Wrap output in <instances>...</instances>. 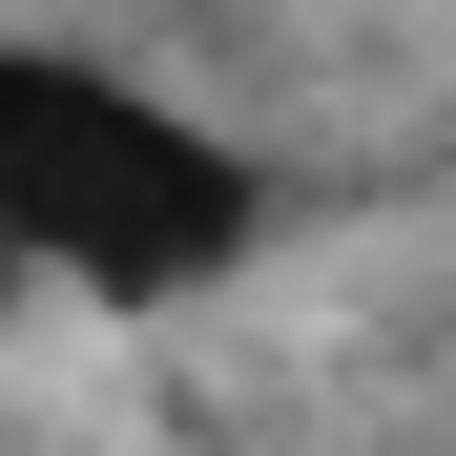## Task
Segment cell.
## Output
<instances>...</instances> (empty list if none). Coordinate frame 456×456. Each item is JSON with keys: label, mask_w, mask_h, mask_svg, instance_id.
Instances as JSON below:
<instances>
[{"label": "cell", "mask_w": 456, "mask_h": 456, "mask_svg": "<svg viewBox=\"0 0 456 456\" xmlns=\"http://www.w3.org/2000/svg\"><path fill=\"white\" fill-rule=\"evenodd\" d=\"M249 249H270V167L228 125H187L104 42H0V270L167 312V290L249 270Z\"/></svg>", "instance_id": "cell-1"}]
</instances>
